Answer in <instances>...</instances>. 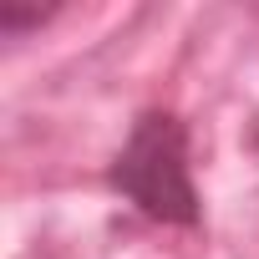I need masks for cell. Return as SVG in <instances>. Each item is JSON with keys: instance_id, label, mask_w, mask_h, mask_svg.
<instances>
[{"instance_id": "7a4b0ae2", "label": "cell", "mask_w": 259, "mask_h": 259, "mask_svg": "<svg viewBox=\"0 0 259 259\" xmlns=\"http://www.w3.org/2000/svg\"><path fill=\"white\" fill-rule=\"evenodd\" d=\"M46 21H51V11H41V6H21V0H0V36H6V41H21V36L41 31Z\"/></svg>"}, {"instance_id": "6da1fadb", "label": "cell", "mask_w": 259, "mask_h": 259, "mask_svg": "<svg viewBox=\"0 0 259 259\" xmlns=\"http://www.w3.org/2000/svg\"><path fill=\"white\" fill-rule=\"evenodd\" d=\"M102 188L158 229H203V193L193 178V127L178 107H138L117 153L102 163Z\"/></svg>"}]
</instances>
